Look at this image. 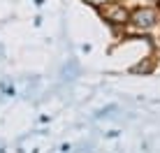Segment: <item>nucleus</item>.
Listing matches in <instances>:
<instances>
[{
  "label": "nucleus",
  "mask_w": 160,
  "mask_h": 153,
  "mask_svg": "<svg viewBox=\"0 0 160 153\" xmlns=\"http://www.w3.org/2000/svg\"><path fill=\"white\" fill-rule=\"evenodd\" d=\"M151 70H153V61H146V63L135 65V67H132V72H135V74H148Z\"/></svg>",
  "instance_id": "7ed1b4c3"
},
{
  "label": "nucleus",
  "mask_w": 160,
  "mask_h": 153,
  "mask_svg": "<svg viewBox=\"0 0 160 153\" xmlns=\"http://www.w3.org/2000/svg\"><path fill=\"white\" fill-rule=\"evenodd\" d=\"M100 14H102V19L109 21L112 26H123V23H128V21H130V12L123 7V5H118V2H107V5H102V7H100Z\"/></svg>",
  "instance_id": "f257e3e1"
},
{
  "label": "nucleus",
  "mask_w": 160,
  "mask_h": 153,
  "mask_svg": "<svg viewBox=\"0 0 160 153\" xmlns=\"http://www.w3.org/2000/svg\"><path fill=\"white\" fill-rule=\"evenodd\" d=\"M130 21L135 26H139V28H151V26H156V21H158V16L153 9H137V12H132L130 14Z\"/></svg>",
  "instance_id": "f03ea898"
},
{
  "label": "nucleus",
  "mask_w": 160,
  "mask_h": 153,
  "mask_svg": "<svg viewBox=\"0 0 160 153\" xmlns=\"http://www.w3.org/2000/svg\"><path fill=\"white\" fill-rule=\"evenodd\" d=\"M109 0H88V5H93V7H102V5H107Z\"/></svg>",
  "instance_id": "20e7f679"
}]
</instances>
